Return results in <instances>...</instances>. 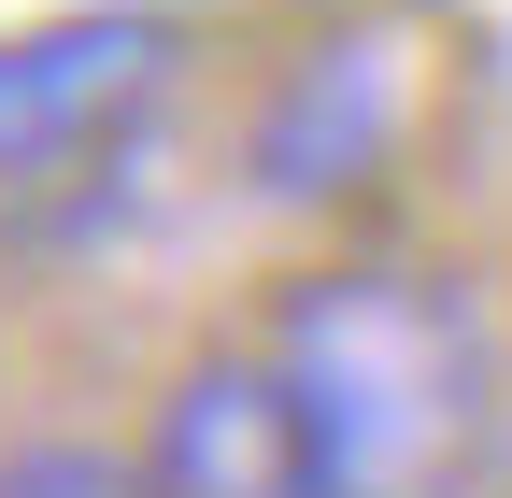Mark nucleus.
I'll use <instances>...</instances> for the list:
<instances>
[{"label":"nucleus","mask_w":512,"mask_h":498,"mask_svg":"<svg viewBox=\"0 0 512 498\" xmlns=\"http://www.w3.org/2000/svg\"><path fill=\"white\" fill-rule=\"evenodd\" d=\"M185 86V15L171 0H72V15L0 29V200H72Z\"/></svg>","instance_id":"2"},{"label":"nucleus","mask_w":512,"mask_h":498,"mask_svg":"<svg viewBox=\"0 0 512 498\" xmlns=\"http://www.w3.org/2000/svg\"><path fill=\"white\" fill-rule=\"evenodd\" d=\"M256 356L285 370L328 498H470L498 456V342L470 314V285L427 257L299 271Z\"/></svg>","instance_id":"1"},{"label":"nucleus","mask_w":512,"mask_h":498,"mask_svg":"<svg viewBox=\"0 0 512 498\" xmlns=\"http://www.w3.org/2000/svg\"><path fill=\"white\" fill-rule=\"evenodd\" d=\"M0 498H143V470L100 442H29V456H0Z\"/></svg>","instance_id":"5"},{"label":"nucleus","mask_w":512,"mask_h":498,"mask_svg":"<svg viewBox=\"0 0 512 498\" xmlns=\"http://www.w3.org/2000/svg\"><path fill=\"white\" fill-rule=\"evenodd\" d=\"M128 470H143V498H328L313 427H299L285 370L256 356V342L242 356H185Z\"/></svg>","instance_id":"4"},{"label":"nucleus","mask_w":512,"mask_h":498,"mask_svg":"<svg viewBox=\"0 0 512 498\" xmlns=\"http://www.w3.org/2000/svg\"><path fill=\"white\" fill-rule=\"evenodd\" d=\"M413 129H427V43L399 15H342L271 72V100L242 129V185L271 214H356L413 157Z\"/></svg>","instance_id":"3"}]
</instances>
